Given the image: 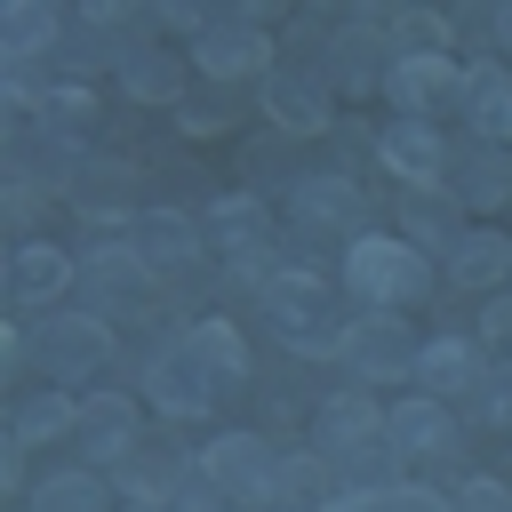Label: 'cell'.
Instances as JSON below:
<instances>
[{
    "label": "cell",
    "mask_w": 512,
    "mask_h": 512,
    "mask_svg": "<svg viewBox=\"0 0 512 512\" xmlns=\"http://www.w3.org/2000/svg\"><path fill=\"white\" fill-rule=\"evenodd\" d=\"M448 184H456L464 208H512V152L504 144H480V152H464L448 168Z\"/></svg>",
    "instance_id": "obj_21"
},
{
    "label": "cell",
    "mask_w": 512,
    "mask_h": 512,
    "mask_svg": "<svg viewBox=\"0 0 512 512\" xmlns=\"http://www.w3.org/2000/svg\"><path fill=\"white\" fill-rule=\"evenodd\" d=\"M144 392H152V408L160 416H208L216 408V376H208V360L192 352V336L184 344H160L152 360H144Z\"/></svg>",
    "instance_id": "obj_5"
},
{
    "label": "cell",
    "mask_w": 512,
    "mask_h": 512,
    "mask_svg": "<svg viewBox=\"0 0 512 512\" xmlns=\"http://www.w3.org/2000/svg\"><path fill=\"white\" fill-rule=\"evenodd\" d=\"M376 152H384V168H392L408 192H440V176H448V136H440L432 120H392V128H376Z\"/></svg>",
    "instance_id": "obj_11"
},
{
    "label": "cell",
    "mask_w": 512,
    "mask_h": 512,
    "mask_svg": "<svg viewBox=\"0 0 512 512\" xmlns=\"http://www.w3.org/2000/svg\"><path fill=\"white\" fill-rule=\"evenodd\" d=\"M408 232L448 256V240H456V192H448V200H440V192H408Z\"/></svg>",
    "instance_id": "obj_32"
},
{
    "label": "cell",
    "mask_w": 512,
    "mask_h": 512,
    "mask_svg": "<svg viewBox=\"0 0 512 512\" xmlns=\"http://www.w3.org/2000/svg\"><path fill=\"white\" fill-rule=\"evenodd\" d=\"M80 424V400H64V392H32L24 408H16V448H48V440H64Z\"/></svg>",
    "instance_id": "obj_31"
},
{
    "label": "cell",
    "mask_w": 512,
    "mask_h": 512,
    "mask_svg": "<svg viewBox=\"0 0 512 512\" xmlns=\"http://www.w3.org/2000/svg\"><path fill=\"white\" fill-rule=\"evenodd\" d=\"M488 376V352H480V336H432V344H416V392H432V400H472V384Z\"/></svg>",
    "instance_id": "obj_12"
},
{
    "label": "cell",
    "mask_w": 512,
    "mask_h": 512,
    "mask_svg": "<svg viewBox=\"0 0 512 512\" xmlns=\"http://www.w3.org/2000/svg\"><path fill=\"white\" fill-rule=\"evenodd\" d=\"M184 128H192V136H216V128H232V104H224V96H208V104L184 96Z\"/></svg>",
    "instance_id": "obj_40"
},
{
    "label": "cell",
    "mask_w": 512,
    "mask_h": 512,
    "mask_svg": "<svg viewBox=\"0 0 512 512\" xmlns=\"http://www.w3.org/2000/svg\"><path fill=\"white\" fill-rule=\"evenodd\" d=\"M128 512H168V504H128Z\"/></svg>",
    "instance_id": "obj_45"
},
{
    "label": "cell",
    "mask_w": 512,
    "mask_h": 512,
    "mask_svg": "<svg viewBox=\"0 0 512 512\" xmlns=\"http://www.w3.org/2000/svg\"><path fill=\"white\" fill-rule=\"evenodd\" d=\"M88 216H128V192H136V168L128 160H80L72 184H64Z\"/></svg>",
    "instance_id": "obj_24"
},
{
    "label": "cell",
    "mask_w": 512,
    "mask_h": 512,
    "mask_svg": "<svg viewBox=\"0 0 512 512\" xmlns=\"http://www.w3.org/2000/svg\"><path fill=\"white\" fill-rule=\"evenodd\" d=\"M32 512H112V488L96 480V464H80V472H48V480L32 488Z\"/></svg>",
    "instance_id": "obj_28"
},
{
    "label": "cell",
    "mask_w": 512,
    "mask_h": 512,
    "mask_svg": "<svg viewBox=\"0 0 512 512\" xmlns=\"http://www.w3.org/2000/svg\"><path fill=\"white\" fill-rule=\"evenodd\" d=\"M392 464H400V448H392V440H368V448H360L352 464H336V472L352 480V496H384V488H400Z\"/></svg>",
    "instance_id": "obj_33"
},
{
    "label": "cell",
    "mask_w": 512,
    "mask_h": 512,
    "mask_svg": "<svg viewBox=\"0 0 512 512\" xmlns=\"http://www.w3.org/2000/svg\"><path fill=\"white\" fill-rule=\"evenodd\" d=\"M192 352L208 360V376L232 392V384H248V344H240V328L232 320H192Z\"/></svg>",
    "instance_id": "obj_29"
},
{
    "label": "cell",
    "mask_w": 512,
    "mask_h": 512,
    "mask_svg": "<svg viewBox=\"0 0 512 512\" xmlns=\"http://www.w3.org/2000/svg\"><path fill=\"white\" fill-rule=\"evenodd\" d=\"M384 440H392L400 456H456V416H448V400L408 392V400L384 408Z\"/></svg>",
    "instance_id": "obj_17"
},
{
    "label": "cell",
    "mask_w": 512,
    "mask_h": 512,
    "mask_svg": "<svg viewBox=\"0 0 512 512\" xmlns=\"http://www.w3.org/2000/svg\"><path fill=\"white\" fill-rule=\"evenodd\" d=\"M368 440H384V408H376L368 392H336V400H320V416H312V448H320L328 464H352Z\"/></svg>",
    "instance_id": "obj_15"
},
{
    "label": "cell",
    "mask_w": 512,
    "mask_h": 512,
    "mask_svg": "<svg viewBox=\"0 0 512 512\" xmlns=\"http://www.w3.org/2000/svg\"><path fill=\"white\" fill-rule=\"evenodd\" d=\"M264 320L288 352H336L344 328H352L320 272H264Z\"/></svg>",
    "instance_id": "obj_2"
},
{
    "label": "cell",
    "mask_w": 512,
    "mask_h": 512,
    "mask_svg": "<svg viewBox=\"0 0 512 512\" xmlns=\"http://www.w3.org/2000/svg\"><path fill=\"white\" fill-rule=\"evenodd\" d=\"M464 128L480 144H512V72L504 64H472L464 72Z\"/></svg>",
    "instance_id": "obj_20"
},
{
    "label": "cell",
    "mask_w": 512,
    "mask_h": 512,
    "mask_svg": "<svg viewBox=\"0 0 512 512\" xmlns=\"http://www.w3.org/2000/svg\"><path fill=\"white\" fill-rule=\"evenodd\" d=\"M504 272H512V240H504V232H456V240H448V280L496 288Z\"/></svg>",
    "instance_id": "obj_25"
},
{
    "label": "cell",
    "mask_w": 512,
    "mask_h": 512,
    "mask_svg": "<svg viewBox=\"0 0 512 512\" xmlns=\"http://www.w3.org/2000/svg\"><path fill=\"white\" fill-rule=\"evenodd\" d=\"M480 352L512 360V304H488V312H480Z\"/></svg>",
    "instance_id": "obj_39"
},
{
    "label": "cell",
    "mask_w": 512,
    "mask_h": 512,
    "mask_svg": "<svg viewBox=\"0 0 512 512\" xmlns=\"http://www.w3.org/2000/svg\"><path fill=\"white\" fill-rule=\"evenodd\" d=\"M32 216H40V184L16 176V184H8V224H16V240H32Z\"/></svg>",
    "instance_id": "obj_38"
},
{
    "label": "cell",
    "mask_w": 512,
    "mask_h": 512,
    "mask_svg": "<svg viewBox=\"0 0 512 512\" xmlns=\"http://www.w3.org/2000/svg\"><path fill=\"white\" fill-rule=\"evenodd\" d=\"M80 280L96 288V312H104L112 296H136V288H144L152 272H144V256H136L128 240H120V248H88V264H80Z\"/></svg>",
    "instance_id": "obj_27"
},
{
    "label": "cell",
    "mask_w": 512,
    "mask_h": 512,
    "mask_svg": "<svg viewBox=\"0 0 512 512\" xmlns=\"http://www.w3.org/2000/svg\"><path fill=\"white\" fill-rule=\"evenodd\" d=\"M152 24H160V32H192V40H200V32H208V24H200V8H192V0H160V8H152Z\"/></svg>",
    "instance_id": "obj_41"
},
{
    "label": "cell",
    "mask_w": 512,
    "mask_h": 512,
    "mask_svg": "<svg viewBox=\"0 0 512 512\" xmlns=\"http://www.w3.org/2000/svg\"><path fill=\"white\" fill-rule=\"evenodd\" d=\"M320 512H368V496H328Z\"/></svg>",
    "instance_id": "obj_44"
},
{
    "label": "cell",
    "mask_w": 512,
    "mask_h": 512,
    "mask_svg": "<svg viewBox=\"0 0 512 512\" xmlns=\"http://www.w3.org/2000/svg\"><path fill=\"white\" fill-rule=\"evenodd\" d=\"M344 288H352L368 312H392V304L432 296V264H424V248L400 240V232H360V240L344 248Z\"/></svg>",
    "instance_id": "obj_1"
},
{
    "label": "cell",
    "mask_w": 512,
    "mask_h": 512,
    "mask_svg": "<svg viewBox=\"0 0 512 512\" xmlns=\"http://www.w3.org/2000/svg\"><path fill=\"white\" fill-rule=\"evenodd\" d=\"M80 280V264L56 248V240H16V256H8V296L16 304H48V296H64Z\"/></svg>",
    "instance_id": "obj_19"
},
{
    "label": "cell",
    "mask_w": 512,
    "mask_h": 512,
    "mask_svg": "<svg viewBox=\"0 0 512 512\" xmlns=\"http://www.w3.org/2000/svg\"><path fill=\"white\" fill-rule=\"evenodd\" d=\"M72 440H80L88 464H128V456H136V400H128V392H88Z\"/></svg>",
    "instance_id": "obj_16"
},
{
    "label": "cell",
    "mask_w": 512,
    "mask_h": 512,
    "mask_svg": "<svg viewBox=\"0 0 512 512\" xmlns=\"http://www.w3.org/2000/svg\"><path fill=\"white\" fill-rule=\"evenodd\" d=\"M200 472L216 480V496L256 504V512H280V456H272L256 432H216V440L200 448Z\"/></svg>",
    "instance_id": "obj_3"
},
{
    "label": "cell",
    "mask_w": 512,
    "mask_h": 512,
    "mask_svg": "<svg viewBox=\"0 0 512 512\" xmlns=\"http://www.w3.org/2000/svg\"><path fill=\"white\" fill-rule=\"evenodd\" d=\"M256 104H264V120L280 128V136H320L328 128V104H320V80H304V72H264L256 80Z\"/></svg>",
    "instance_id": "obj_18"
},
{
    "label": "cell",
    "mask_w": 512,
    "mask_h": 512,
    "mask_svg": "<svg viewBox=\"0 0 512 512\" xmlns=\"http://www.w3.org/2000/svg\"><path fill=\"white\" fill-rule=\"evenodd\" d=\"M336 352H344V368H352L360 384H392V376H416V344H408V328H400L392 312H368V320H352Z\"/></svg>",
    "instance_id": "obj_9"
},
{
    "label": "cell",
    "mask_w": 512,
    "mask_h": 512,
    "mask_svg": "<svg viewBox=\"0 0 512 512\" xmlns=\"http://www.w3.org/2000/svg\"><path fill=\"white\" fill-rule=\"evenodd\" d=\"M456 512H512V488L504 480H464L456 488Z\"/></svg>",
    "instance_id": "obj_37"
},
{
    "label": "cell",
    "mask_w": 512,
    "mask_h": 512,
    "mask_svg": "<svg viewBox=\"0 0 512 512\" xmlns=\"http://www.w3.org/2000/svg\"><path fill=\"white\" fill-rule=\"evenodd\" d=\"M32 360L48 368V384H88L96 368H112V328H104V312H56V320H40Z\"/></svg>",
    "instance_id": "obj_4"
},
{
    "label": "cell",
    "mask_w": 512,
    "mask_h": 512,
    "mask_svg": "<svg viewBox=\"0 0 512 512\" xmlns=\"http://www.w3.org/2000/svg\"><path fill=\"white\" fill-rule=\"evenodd\" d=\"M32 120H40V136H48V144H64V152H72V144H88V128H96L104 112H96V96H88L80 80H64V88H48V96H40V112H32Z\"/></svg>",
    "instance_id": "obj_23"
},
{
    "label": "cell",
    "mask_w": 512,
    "mask_h": 512,
    "mask_svg": "<svg viewBox=\"0 0 512 512\" xmlns=\"http://www.w3.org/2000/svg\"><path fill=\"white\" fill-rule=\"evenodd\" d=\"M288 208H296V224L304 232H352L360 240V224H368V192L352 184V176H296V192H288Z\"/></svg>",
    "instance_id": "obj_13"
},
{
    "label": "cell",
    "mask_w": 512,
    "mask_h": 512,
    "mask_svg": "<svg viewBox=\"0 0 512 512\" xmlns=\"http://www.w3.org/2000/svg\"><path fill=\"white\" fill-rule=\"evenodd\" d=\"M464 72L472 64H456V56H392L384 96L400 104V120H432L440 104H464Z\"/></svg>",
    "instance_id": "obj_8"
},
{
    "label": "cell",
    "mask_w": 512,
    "mask_h": 512,
    "mask_svg": "<svg viewBox=\"0 0 512 512\" xmlns=\"http://www.w3.org/2000/svg\"><path fill=\"white\" fill-rule=\"evenodd\" d=\"M328 80H336L344 96H376V88L392 80V32H384L376 16H352V24L328 40Z\"/></svg>",
    "instance_id": "obj_7"
},
{
    "label": "cell",
    "mask_w": 512,
    "mask_h": 512,
    "mask_svg": "<svg viewBox=\"0 0 512 512\" xmlns=\"http://www.w3.org/2000/svg\"><path fill=\"white\" fill-rule=\"evenodd\" d=\"M192 72L200 80H264V72H280V56H272V40L256 32V24H208L200 40H192Z\"/></svg>",
    "instance_id": "obj_10"
},
{
    "label": "cell",
    "mask_w": 512,
    "mask_h": 512,
    "mask_svg": "<svg viewBox=\"0 0 512 512\" xmlns=\"http://www.w3.org/2000/svg\"><path fill=\"white\" fill-rule=\"evenodd\" d=\"M328 472H336V464H328L320 448H288V456H280V512H320V504H328V496H320Z\"/></svg>",
    "instance_id": "obj_30"
},
{
    "label": "cell",
    "mask_w": 512,
    "mask_h": 512,
    "mask_svg": "<svg viewBox=\"0 0 512 512\" xmlns=\"http://www.w3.org/2000/svg\"><path fill=\"white\" fill-rule=\"evenodd\" d=\"M168 512H216V480H208V472H200V480H184Z\"/></svg>",
    "instance_id": "obj_42"
},
{
    "label": "cell",
    "mask_w": 512,
    "mask_h": 512,
    "mask_svg": "<svg viewBox=\"0 0 512 512\" xmlns=\"http://www.w3.org/2000/svg\"><path fill=\"white\" fill-rule=\"evenodd\" d=\"M200 240H208V256H232L240 272H256V264L272 256V208H264L256 192H224V200L200 216Z\"/></svg>",
    "instance_id": "obj_6"
},
{
    "label": "cell",
    "mask_w": 512,
    "mask_h": 512,
    "mask_svg": "<svg viewBox=\"0 0 512 512\" xmlns=\"http://www.w3.org/2000/svg\"><path fill=\"white\" fill-rule=\"evenodd\" d=\"M128 248L144 256V272H184L208 240H200V224L184 208H136L128 216Z\"/></svg>",
    "instance_id": "obj_14"
},
{
    "label": "cell",
    "mask_w": 512,
    "mask_h": 512,
    "mask_svg": "<svg viewBox=\"0 0 512 512\" xmlns=\"http://www.w3.org/2000/svg\"><path fill=\"white\" fill-rule=\"evenodd\" d=\"M56 32H64V24H56V8H48V0H16V8L0 16V56H8V64H32Z\"/></svg>",
    "instance_id": "obj_26"
},
{
    "label": "cell",
    "mask_w": 512,
    "mask_h": 512,
    "mask_svg": "<svg viewBox=\"0 0 512 512\" xmlns=\"http://www.w3.org/2000/svg\"><path fill=\"white\" fill-rule=\"evenodd\" d=\"M392 56H448V16H392Z\"/></svg>",
    "instance_id": "obj_35"
},
{
    "label": "cell",
    "mask_w": 512,
    "mask_h": 512,
    "mask_svg": "<svg viewBox=\"0 0 512 512\" xmlns=\"http://www.w3.org/2000/svg\"><path fill=\"white\" fill-rule=\"evenodd\" d=\"M368 512H456L440 488H416V480H400V488H384V496H368Z\"/></svg>",
    "instance_id": "obj_36"
},
{
    "label": "cell",
    "mask_w": 512,
    "mask_h": 512,
    "mask_svg": "<svg viewBox=\"0 0 512 512\" xmlns=\"http://www.w3.org/2000/svg\"><path fill=\"white\" fill-rule=\"evenodd\" d=\"M112 64H120V88H128L136 104H176V96H184V64H176L168 48H120Z\"/></svg>",
    "instance_id": "obj_22"
},
{
    "label": "cell",
    "mask_w": 512,
    "mask_h": 512,
    "mask_svg": "<svg viewBox=\"0 0 512 512\" xmlns=\"http://www.w3.org/2000/svg\"><path fill=\"white\" fill-rule=\"evenodd\" d=\"M488 32H496V48L512 56V8H496V24H488Z\"/></svg>",
    "instance_id": "obj_43"
},
{
    "label": "cell",
    "mask_w": 512,
    "mask_h": 512,
    "mask_svg": "<svg viewBox=\"0 0 512 512\" xmlns=\"http://www.w3.org/2000/svg\"><path fill=\"white\" fill-rule=\"evenodd\" d=\"M464 408H472V424H496V432H504V424H512V360H488V376L472 384Z\"/></svg>",
    "instance_id": "obj_34"
}]
</instances>
